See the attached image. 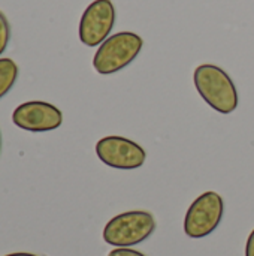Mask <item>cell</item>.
<instances>
[{"label": "cell", "instance_id": "obj_1", "mask_svg": "<svg viewBox=\"0 0 254 256\" xmlns=\"http://www.w3.org/2000/svg\"><path fill=\"white\" fill-rule=\"evenodd\" d=\"M195 87L217 112L231 114L238 108V92L232 78L216 64H201L193 74Z\"/></svg>", "mask_w": 254, "mask_h": 256}, {"label": "cell", "instance_id": "obj_2", "mask_svg": "<svg viewBox=\"0 0 254 256\" xmlns=\"http://www.w3.org/2000/svg\"><path fill=\"white\" fill-rule=\"evenodd\" d=\"M156 230V219L150 212L133 210L112 218L105 230L103 240L115 248H130L147 240Z\"/></svg>", "mask_w": 254, "mask_h": 256}, {"label": "cell", "instance_id": "obj_3", "mask_svg": "<svg viewBox=\"0 0 254 256\" xmlns=\"http://www.w3.org/2000/svg\"><path fill=\"white\" fill-rule=\"evenodd\" d=\"M144 40L132 32H120L109 36L96 51L93 58L94 69L102 75H109L130 64L139 54Z\"/></svg>", "mask_w": 254, "mask_h": 256}, {"label": "cell", "instance_id": "obj_4", "mask_svg": "<svg viewBox=\"0 0 254 256\" xmlns=\"http://www.w3.org/2000/svg\"><path fill=\"white\" fill-rule=\"evenodd\" d=\"M225 212L223 198L217 192H205L189 207L184 218V232L190 238H204L216 231Z\"/></svg>", "mask_w": 254, "mask_h": 256}, {"label": "cell", "instance_id": "obj_5", "mask_svg": "<svg viewBox=\"0 0 254 256\" xmlns=\"http://www.w3.org/2000/svg\"><path fill=\"white\" fill-rule=\"evenodd\" d=\"M97 158L115 170H136L145 164L147 153L135 141L124 136H105L96 144Z\"/></svg>", "mask_w": 254, "mask_h": 256}, {"label": "cell", "instance_id": "obj_6", "mask_svg": "<svg viewBox=\"0 0 254 256\" xmlns=\"http://www.w3.org/2000/svg\"><path fill=\"white\" fill-rule=\"evenodd\" d=\"M115 22V8L111 0H94L79 21V39L87 46H97L108 39Z\"/></svg>", "mask_w": 254, "mask_h": 256}, {"label": "cell", "instance_id": "obj_7", "mask_svg": "<svg viewBox=\"0 0 254 256\" xmlns=\"http://www.w3.org/2000/svg\"><path fill=\"white\" fill-rule=\"evenodd\" d=\"M12 122L28 132H48L61 126L63 114L57 106L48 102L31 100L15 108Z\"/></svg>", "mask_w": 254, "mask_h": 256}, {"label": "cell", "instance_id": "obj_8", "mask_svg": "<svg viewBox=\"0 0 254 256\" xmlns=\"http://www.w3.org/2000/svg\"><path fill=\"white\" fill-rule=\"evenodd\" d=\"M18 66L10 58H0V98H3L15 84Z\"/></svg>", "mask_w": 254, "mask_h": 256}, {"label": "cell", "instance_id": "obj_9", "mask_svg": "<svg viewBox=\"0 0 254 256\" xmlns=\"http://www.w3.org/2000/svg\"><path fill=\"white\" fill-rule=\"evenodd\" d=\"M9 38H10V28H9L7 18L4 16L3 12H0V54L6 50L9 44Z\"/></svg>", "mask_w": 254, "mask_h": 256}, {"label": "cell", "instance_id": "obj_10", "mask_svg": "<svg viewBox=\"0 0 254 256\" xmlns=\"http://www.w3.org/2000/svg\"><path fill=\"white\" fill-rule=\"evenodd\" d=\"M108 256H147V255H144V254H142V252H139V250L130 249V248H117V249L111 250Z\"/></svg>", "mask_w": 254, "mask_h": 256}, {"label": "cell", "instance_id": "obj_11", "mask_svg": "<svg viewBox=\"0 0 254 256\" xmlns=\"http://www.w3.org/2000/svg\"><path fill=\"white\" fill-rule=\"evenodd\" d=\"M246 256H254V230L249 236V240L246 244Z\"/></svg>", "mask_w": 254, "mask_h": 256}, {"label": "cell", "instance_id": "obj_12", "mask_svg": "<svg viewBox=\"0 0 254 256\" xmlns=\"http://www.w3.org/2000/svg\"><path fill=\"white\" fill-rule=\"evenodd\" d=\"M6 256H37V255H33V254H25V252H18V254H10V255H6Z\"/></svg>", "mask_w": 254, "mask_h": 256}, {"label": "cell", "instance_id": "obj_13", "mask_svg": "<svg viewBox=\"0 0 254 256\" xmlns=\"http://www.w3.org/2000/svg\"><path fill=\"white\" fill-rule=\"evenodd\" d=\"M0 146H1V141H0Z\"/></svg>", "mask_w": 254, "mask_h": 256}]
</instances>
